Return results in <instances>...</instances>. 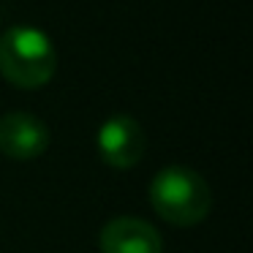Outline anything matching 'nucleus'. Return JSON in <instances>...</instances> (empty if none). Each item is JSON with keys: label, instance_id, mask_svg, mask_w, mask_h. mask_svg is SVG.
<instances>
[{"label": "nucleus", "instance_id": "nucleus-1", "mask_svg": "<svg viewBox=\"0 0 253 253\" xmlns=\"http://www.w3.org/2000/svg\"><path fill=\"white\" fill-rule=\"evenodd\" d=\"M57 68L49 33L36 25H14L0 36V74L17 87H41Z\"/></svg>", "mask_w": 253, "mask_h": 253}, {"label": "nucleus", "instance_id": "nucleus-2", "mask_svg": "<svg viewBox=\"0 0 253 253\" xmlns=\"http://www.w3.org/2000/svg\"><path fill=\"white\" fill-rule=\"evenodd\" d=\"M150 202L164 220L174 226H196L212 207V191L199 171L169 164L150 182Z\"/></svg>", "mask_w": 253, "mask_h": 253}, {"label": "nucleus", "instance_id": "nucleus-3", "mask_svg": "<svg viewBox=\"0 0 253 253\" xmlns=\"http://www.w3.org/2000/svg\"><path fill=\"white\" fill-rule=\"evenodd\" d=\"M95 144H98L101 158L115 169H131L142 161L144 150H147V136L144 128L139 126L136 117L131 115H109L98 126L95 133Z\"/></svg>", "mask_w": 253, "mask_h": 253}, {"label": "nucleus", "instance_id": "nucleus-4", "mask_svg": "<svg viewBox=\"0 0 253 253\" xmlns=\"http://www.w3.org/2000/svg\"><path fill=\"white\" fill-rule=\"evenodd\" d=\"M49 147V128L30 112L0 115V153L14 161L39 158Z\"/></svg>", "mask_w": 253, "mask_h": 253}, {"label": "nucleus", "instance_id": "nucleus-5", "mask_svg": "<svg viewBox=\"0 0 253 253\" xmlns=\"http://www.w3.org/2000/svg\"><path fill=\"white\" fill-rule=\"evenodd\" d=\"M101 253H164V240L153 223L133 215L112 218L98 234Z\"/></svg>", "mask_w": 253, "mask_h": 253}]
</instances>
